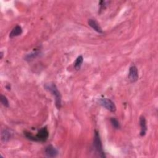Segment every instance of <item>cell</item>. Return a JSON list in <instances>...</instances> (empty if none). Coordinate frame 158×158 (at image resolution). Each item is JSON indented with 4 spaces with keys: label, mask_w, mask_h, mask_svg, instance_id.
<instances>
[{
    "label": "cell",
    "mask_w": 158,
    "mask_h": 158,
    "mask_svg": "<svg viewBox=\"0 0 158 158\" xmlns=\"http://www.w3.org/2000/svg\"><path fill=\"white\" fill-rule=\"evenodd\" d=\"M25 135L28 139L34 141L45 142L49 136V132L46 127H43L38 131L35 136L33 135L31 133H25Z\"/></svg>",
    "instance_id": "6da1fadb"
},
{
    "label": "cell",
    "mask_w": 158,
    "mask_h": 158,
    "mask_svg": "<svg viewBox=\"0 0 158 158\" xmlns=\"http://www.w3.org/2000/svg\"><path fill=\"white\" fill-rule=\"evenodd\" d=\"M44 88L52 93V94L55 98V104L58 109L61 107V94L58 90L56 85L53 83H46L44 85Z\"/></svg>",
    "instance_id": "7a4b0ae2"
},
{
    "label": "cell",
    "mask_w": 158,
    "mask_h": 158,
    "mask_svg": "<svg viewBox=\"0 0 158 158\" xmlns=\"http://www.w3.org/2000/svg\"><path fill=\"white\" fill-rule=\"evenodd\" d=\"M93 148L99 157H106V155L103 151L102 145L100 139V136L97 131H94V135L93 138Z\"/></svg>",
    "instance_id": "3957f363"
},
{
    "label": "cell",
    "mask_w": 158,
    "mask_h": 158,
    "mask_svg": "<svg viewBox=\"0 0 158 158\" xmlns=\"http://www.w3.org/2000/svg\"><path fill=\"white\" fill-rule=\"evenodd\" d=\"M100 104L105 107L108 110L115 112L116 111V106L113 101H112L110 99L108 98H101L99 101Z\"/></svg>",
    "instance_id": "277c9868"
},
{
    "label": "cell",
    "mask_w": 158,
    "mask_h": 158,
    "mask_svg": "<svg viewBox=\"0 0 158 158\" xmlns=\"http://www.w3.org/2000/svg\"><path fill=\"white\" fill-rule=\"evenodd\" d=\"M128 78L131 83L136 82L138 79V71L136 66L132 65L129 69Z\"/></svg>",
    "instance_id": "5b68a950"
},
{
    "label": "cell",
    "mask_w": 158,
    "mask_h": 158,
    "mask_svg": "<svg viewBox=\"0 0 158 158\" xmlns=\"http://www.w3.org/2000/svg\"><path fill=\"white\" fill-rule=\"evenodd\" d=\"M45 155L48 157H55L58 155V151L52 145H48L44 150Z\"/></svg>",
    "instance_id": "8992f818"
},
{
    "label": "cell",
    "mask_w": 158,
    "mask_h": 158,
    "mask_svg": "<svg viewBox=\"0 0 158 158\" xmlns=\"http://www.w3.org/2000/svg\"><path fill=\"white\" fill-rule=\"evenodd\" d=\"M88 23L89 26H90L96 32H98L99 33H103V31H102L101 27H100L99 23L95 20L91 19H88Z\"/></svg>",
    "instance_id": "52a82bcc"
},
{
    "label": "cell",
    "mask_w": 158,
    "mask_h": 158,
    "mask_svg": "<svg viewBox=\"0 0 158 158\" xmlns=\"http://www.w3.org/2000/svg\"><path fill=\"white\" fill-rule=\"evenodd\" d=\"M139 125L141 127L140 135L141 136H144L147 131V125H146V120L144 115H141L139 117Z\"/></svg>",
    "instance_id": "ba28073f"
},
{
    "label": "cell",
    "mask_w": 158,
    "mask_h": 158,
    "mask_svg": "<svg viewBox=\"0 0 158 158\" xmlns=\"http://www.w3.org/2000/svg\"><path fill=\"white\" fill-rule=\"evenodd\" d=\"M12 137V133L8 129H4L1 131V139L2 142L6 143L9 141Z\"/></svg>",
    "instance_id": "9c48e42d"
},
{
    "label": "cell",
    "mask_w": 158,
    "mask_h": 158,
    "mask_svg": "<svg viewBox=\"0 0 158 158\" xmlns=\"http://www.w3.org/2000/svg\"><path fill=\"white\" fill-rule=\"evenodd\" d=\"M22 27L20 25H16L12 28L10 33H9V37L10 38H12L14 37L18 36L22 34Z\"/></svg>",
    "instance_id": "30bf717a"
},
{
    "label": "cell",
    "mask_w": 158,
    "mask_h": 158,
    "mask_svg": "<svg viewBox=\"0 0 158 158\" xmlns=\"http://www.w3.org/2000/svg\"><path fill=\"white\" fill-rule=\"evenodd\" d=\"M83 57L82 56H79L75 60V63H74V68L75 70H78L82 64H83Z\"/></svg>",
    "instance_id": "8fae6325"
},
{
    "label": "cell",
    "mask_w": 158,
    "mask_h": 158,
    "mask_svg": "<svg viewBox=\"0 0 158 158\" xmlns=\"http://www.w3.org/2000/svg\"><path fill=\"white\" fill-rule=\"evenodd\" d=\"M110 120L111 124L112 125V126L114 128H115V129L120 128V125L117 119H116L115 118H111Z\"/></svg>",
    "instance_id": "7c38bea8"
},
{
    "label": "cell",
    "mask_w": 158,
    "mask_h": 158,
    "mask_svg": "<svg viewBox=\"0 0 158 158\" xmlns=\"http://www.w3.org/2000/svg\"><path fill=\"white\" fill-rule=\"evenodd\" d=\"M0 100H1V104H2L4 107H8L9 106V104L8 99H7V98L5 96H4V95L1 94V95Z\"/></svg>",
    "instance_id": "4fadbf2b"
},
{
    "label": "cell",
    "mask_w": 158,
    "mask_h": 158,
    "mask_svg": "<svg viewBox=\"0 0 158 158\" xmlns=\"http://www.w3.org/2000/svg\"><path fill=\"white\" fill-rule=\"evenodd\" d=\"M38 54H39V52H35L28 54L25 56V60H28V61L33 60L34 58H35L38 55Z\"/></svg>",
    "instance_id": "5bb4252c"
},
{
    "label": "cell",
    "mask_w": 158,
    "mask_h": 158,
    "mask_svg": "<svg viewBox=\"0 0 158 158\" xmlns=\"http://www.w3.org/2000/svg\"><path fill=\"white\" fill-rule=\"evenodd\" d=\"M2 56H3V52H1V57H0V59H2Z\"/></svg>",
    "instance_id": "9a60e30c"
}]
</instances>
